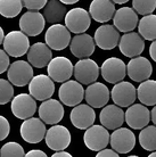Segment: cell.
I'll list each match as a JSON object with an SVG mask.
<instances>
[{
  "instance_id": "obj_1",
  "label": "cell",
  "mask_w": 156,
  "mask_h": 157,
  "mask_svg": "<svg viewBox=\"0 0 156 157\" xmlns=\"http://www.w3.org/2000/svg\"><path fill=\"white\" fill-rule=\"evenodd\" d=\"M4 50L8 56L12 57H21L25 55L30 48V40L29 36L21 31H10L5 36L2 41Z\"/></svg>"
},
{
  "instance_id": "obj_2",
  "label": "cell",
  "mask_w": 156,
  "mask_h": 157,
  "mask_svg": "<svg viewBox=\"0 0 156 157\" xmlns=\"http://www.w3.org/2000/svg\"><path fill=\"white\" fill-rule=\"evenodd\" d=\"M65 26L72 33H84L91 25V16L84 8L75 7L66 13L64 17Z\"/></svg>"
},
{
  "instance_id": "obj_3",
  "label": "cell",
  "mask_w": 156,
  "mask_h": 157,
  "mask_svg": "<svg viewBox=\"0 0 156 157\" xmlns=\"http://www.w3.org/2000/svg\"><path fill=\"white\" fill-rule=\"evenodd\" d=\"M71 32L65 25L60 23L51 24V26L46 31L45 41L48 47L53 50H64L68 47L71 41Z\"/></svg>"
},
{
  "instance_id": "obj_4",
  "label": "cell",
  "mask_w": 156,
  "mask_h": 157,
  "mask_svg": "<svg viewBox=\"0 0 156 157\" xmlns=\"http://www.w3.org/2000/svg\"><path fill=\"white\" fill-rule=\"evenodd\" d=\"M48 76L54 82H65L73 75V64L67 57L57 56L50 59L47 65Z\"/></svg>"
},
{
  "instance_id": "obj_5",
  "label": "cell",
  "mask_w": 156,
  "mask_h": 157,
  "mask_svg": "<svg viewBox=\"0 0 156 157\" xmlns=\"http://www.w3.org/2000/svg\"><path fill=\"white\" fill-rule=\"evenodd\" d=\"M100 74L98 64L90 58H82L73 65V75L81 84H91L97 81Z\"/></svg>"
},
{
  "instance_id": "obj_6",
  "label": "cell",
  "mask_w": 156,
  "mask_h": 157,
  "mask_svg": "<svg viewBox=\"0 0 156 157\" xmlns=\"http://www.w3.org/2000/svg\"><path fill=\"white\" fill-rule=\"evenodd\" d=\"M45 140L48 148L55 151H60V150H65L70 146L72 137L66 126L54 124L50 129L47 130Z\"/></svg>"
},
{
  "instance_id": "obj_7",
  "label": "cell",
  "mask_w": 156,
  "mask_h": 157,
  "mask_svg": "<svg viewBox=\"0 0 156 157\" xmlns=\"http://www.w3.org/2000/svg\"><path fill=\"white\" fill-rule=\"evenodd\" d=\"M58 97L62 104L70 107H74L84 98V89L80 82L76 80H67L59 86Z\"/></svg>"
},
{
  "instance_id": "obj_8",
  "label": "cell",
  "mask_w": 156,
  "mask_h": 157,
  "mask_svg": "<svg viewBox=\"0 0 156 157\" xmlns=\"http://www.w3.org/2000/svg\"><path fill=\"white\" fill-rule=\"evenodd\" d=\"M29 92L35 100H47L54 94L55 83L48 75L38 74L29 82Z\"/></svg>"
},
{
  "instance_id": "obj_9",
  "label": "cell",
  "mask_w": 156,
  "mask_h": 157,
  "mask_svg": "<svg viewBox=\"0 0 156 157\" xmlns=\"http://www.w3.org/2000/svg\"><path fill=\"white\" fill-rule=\"evenodd\" d=\"M109 144L117 154H128L136 146V136L130 129L117 128L109 134Z\"/></svg>"
},
{
  "instance_id": "obj_10",
  "label": "cell",
  "mask_w": 156,
  "mask_h": 157,
  "mask_svg": "<svg viewBox=\"0 0 156 157\" xmlns=\"http://www.w3.org/2000/svg\"><path fill=\"white\" fill-rule=\"evenodd\" d=\"M83 141L87 148L92 151H99L109 144V132L103 125H92L86 129Z\"/></svg>"
},
{
  "instance_id": "obj_11",
  "label": "cell",
  "mask_w": 156,
  "mask_h": 157,
  "mask_svg": "<svg viewBox=\"0 0 156 157\" xmlns=\"http://www.w3.org/2000/svg\"><path fill=\"white\" fill-rule=\"evenodd\" d=\"M21 137L24 141L29 144H39L42 141L47 129L46 125L40 118L37 117H30L24 120L20 129Z\"/></svg>"
},
{
  "instance_id": "obj_12",
  "label": "cell",
  "mask_w": 156,
  "mask_h": 157,
  "mask_svg": "<svg viewBox=\"0 0 156 157\" xmlns=\"http://www.w3.org/2000/svg\"><path fill=\"white\" fill-rule=\"evenodd\" d=\"M100 70V74L103 78L108 83H117L123 81L127 75V65L121 58L109 57L103 63Z\"/></svg>"
},
{
  "instance_id": "obj_13",
  "label": "cell",
  "mask_w": 156,
  "mask_h": 157,
  "mask_svg": "<svg viewBox=\"0 0 156 157\" xmlns=\"http://www.w3.org/2000/svg\"><path fill=\"white\" fill-rule=\"evenodd\" d=\"M7 76L13 86H25L33 78L32 65L25 60H16L8 67Z\"/></svg>"
},
{
  "instance_id": "obj_14",
  "label": "cell",
  "mask_w": 156,
  "mask_h": 157,
  "mask_svg": "<svg viewBox=\"0 0 156 157\" xmlns=\"http://www.w3.org/2000/svg\"><path fill=\"white\" fill-rule=\"evenodd\" d=\"M117 46L122 55L133 58L142 54L145 49V40L137 32H127L120 38Z\"/></svg>"
},
{
  "instance_id": "obj_15",
  "label": "cell",
  "mask_w": 156,
  "mask_h": 157,
  "mask_svg": "<svg viewBox=\"0 0 156 157\" xmlns=\"http://www.w3.org/2000/svg\"><path fill=\"white\" fill-rule=\"evenodd\" d=\"M46 26V20L38 10H27L22 15L20 20L21 31L27 36H37L42 33Z\"/></svg>"
},
{
  "instance_id": "obj_16",
  "label": "cell",
  "mask_w": 156,
  "mask_h": 157,
  "mask_svg": "<svg viewBox=\"0 0 156 157\" xmlns=\"http://www.w3.org/2000/svg\"><path fill=\"white\" fill-rule=\"evenodd\" d=\"M124 121L131 129L141 130L148 125L150 121V112L142 104H132L124 113Z\"/></svg>"
},
{
  "instance_id": "obj_17",
  "label": "cell",
  "mask_w": 156,
  "mask_h": 157,
  "mask_svg": "<svg viewBox=\"0 0 156 157\" xmlns=\"http://www.w3.org/2000/svg\"><path fill=\"white\" fill-rule=\"evenodd\" d=\"M120 32L114 25L103 24L95 32V43L103 50H112L119 44Z\"/></svg>"
},
{
  "instance_id": "obj_18",
  "label": "cell",
  "mask_w": 156,
  "mask_h": 157,
  "mask_svg": "<svg viewBox=\"0 0 156 157\" xmlns=\"http://www.w3.org/2000/svg\"><path fill=\"white\" fill-rule=\"evenodd\" d=\"M153 73V66L146 57L137 56L130 59L127 64V74L135 82H142L148 80Z\"/></svg>"
},
{
  "instance_id": "obj_19",
  "label": "cell",
  "mask_w": 156,
  "mask_h": 157,
  "mask_svg": "<svg viewBox=\"0 0 156 157\" xmlns=\"http://www.w3.org/2000/svg\"><path fill=\"white\" fill-rule=\"evenodd\" d=\"M37 112L35 99L29 94H20L12 99V113L20 120L32 117Z\"/></svg>"
},
{
  "instance_id": "obj_20",
  "label": "cell",
  "mask_w": 156,
  "mask_h": 157,
  "mask_svg": "<svg viewBox=\"0 0 156 157\" xmlns=\"http://www.w3.org/2000/svg\"><path fill=\"white\" fill-rule=\"evenodd\" d=\"M112 100L119 107H129L137 99V90L132 83L121 81L115 83L111 92Z\"/></svg>"
},
{
  "instance_id": "obj_21",
  "label": "cell",
  "mask_w": 156,
  "mask_h": 157,
  "mask_svg": "<svg viewBox=\"0 0 156 157\" xmlns=\"http://www.w3.org/2000/svg\"><path fill=\"white\" fill-rule=\"evenodd\" d=\"M70 50L76 58H89L95 52L96 43L94 38L84 33H79L75 36L71 38L70 41Z\"/></svg>"
},
{
  "instance_id": "obj_22",
  "label": "cell",
  "mask_w": 156,
  "mask_h": 157,
  "mask_svg": "<svg viewBox=\"0 0 156 157\" xmlns=\"http://www.w3.org/2000/svg\"><path fill=\"white\" fill-rule=\"evenodd\" d=\"M39 116L40 120L45 124H57L64 117V107L62 102L56 99H47L43 100L42 104L39 106Z\"/></svg>"
},
{
  "instance_id": "obj_23",
  "label": "cell",
  "mask_w": 156,
  "mask_h": 157,
  "mask_svg": "<svg viewBox=\"0 0 156 157\" xmlns=\"http://www.w3.org/2000/svg\"><path fill=\"white\" fill-rule=\"evenodd\" d=\"M109 98H111V92L104 83H91L84 91V99L87 104L92 108H102L106 106Z\"/></svg>"
},
{
  "instance_id": "obj_24",
  "label": "cell",
  "mask_w": 156,
  "mask_h": 157,
  "mask_svg": "<svg viewBox=\"0 0 156 157\" xmlns=\"http://www.w3.org/2000/svg\"><path fill=\"white\" fill-rule=\"evenodd\" d=\"M113 25L119 30V32H131L137 28L139 18L138 14L131 7H121L115 10L113 16Z\"/></svg>"
},
{
  "instance_id": "obj_25",
  "label": "cell",
  "mask_w": 156,
  "mask_h": 157,
  "mask_svg": "<svg viewBox=\"0 0 156 157\" xmlns=\"http://www.w3.org/2000/svg\"><path fill=\"white\" fill-rule=\"evenodd\" d=\"M71 123L79 130H86L95 123L96 113L94 108L89 106L88 104H79L71 110L70 114Z\"/></svg>"
},
{
  "instance_id": "obj_26",
  "label": "cell",
  "mask_w": 156,
  "mask_h": 157,
  "mask_svg": "<svg viewBox=\"0 0 156 157\" xmlns=\"http://www.w3.org/2000/svg\"><path fill=\"white\" fill-rule=\"evenodd\" d=\"M27 62L35 68H43L53 58L51 49L43 42H35L27 50Z\"/></svg>"
},
{
  "instance_id": "obj_27",
  "label": "cell",
  "mask_w": 156,
  "mask_h": 157,
  "mask_svg": "<svg viewBox=\"0 0 156 157\" xmlns=\"http://www.w3.org/2000/svg\"><path fill=\"white\" fill-rule=\"evenodd\" d=\"M115 10V4L112 0H92L89 6L91 18L98 23H107L111 21Z\"/></svg>"
},
{
  "instance_id": "obj_28",
  "label": "cell",
  "mask_w": 156,
  "mask_h": 157,
  "mask_svg": "<svg viewBox=\"0 0 156 157\" xmlns=\"http://www.w3.org/2000/svg\"><path fill=\"white\" fill-rule=\"evenodd\" d=\"M99 120L107 130H115L124 123V112L117 105H106L99 114Z\"/></svg>"
},
{
  "instance_id": "obj_29",
  "label": "cell",
  "mask_w": 156,
  "mask_h": 157,
  "mask_svg": "<svg viewBox=\"0 0 156 157\" xmlns=\"http://www.w3.org/2000/svg\"><path fill=\"white\" fill-rule=\"evenodd\" d=\"M66 7L59 0H50L43 7V17L46 22L50 24L60 23L66 15Z\"/></svg>"
},
{
  "instance_id": "obj_30",
  "label": "cell",
  "mask_w": 156,
  "mask_h": 157,
  "mask_svg": "<svg viewBox=\"0 0 156 157\" xmlns=\"http://www.w3.org/2000/svg\"><path fill=\"white\" fill-rule=\"evenodd\" d=\"M137 90V98L145 106L156 105V81L155 80H145L140 82Z\"/></svg>"
},
{
  "instance_id": "obj_31",
  "label": "cell",
  "mask_w": 156,
  "mask_h": 157,
  "mask_svg": "<svg viewBox=\"0 0 156 157\" xmlns=\"http://www.w3.org/2000/svg\"><path fill=\"white\" fill-rule=\"evenodd\" d=\"M138 33L142 36L144 40L156 39V15L155 14H148L145 15L139 22H138Z\"/></svg>"
},
{
  "instance_id": "obj_32",
  "label": "cell",
  "mask_w": 156,
  "mask_h": 157,
  "mask_svg": "<svg viewBox=\"0 0 156 157\" xmlns=\"http://www.w3.org/2000/svg\"><path fill=\"white\" fill-rule=\"evenodd\" d=\"M139 144L145 150H156V125H147L142 128L139 133Z\"/></svg>"
},
{
  "instance_id": "obj_33",
  "label": "cell",
  "mask_w": 156,
  "mask_h": 157,
  "mask_svg": "<svg viewBox=\"0 0 156 157\" xmlns=\"http://www.w3.org/2000/svg\"><path fill=\"white\" fill-rule=\"evenodd\" d=\"M23 9L22 0H0V15L6 18H14Z\"/></svg>"
},
{
  "instance_id": "obj_34",
  "label": "cell",
  "mask_w": 156,
  "mask_h": 157,
  "mask_svg": "<svg viewBox=\"0 0 156 157\" xmlns=\"http://www.w3.org/2000/svg\"><path fill=\"white\" fill-rule=\"evenodd\" d=\"M24 155L23 147L18 142H7L0 148V157H24Z\"/></svg>"
},
{
  "instance_id": "obj_35",
  "label": "cell",
  "mask_w": 156,
  "mask_h": 157,
  "mask_svg": "<svg viewBox=\"0 0 156 157\" xmlns=\"http://www.w3.org/2000/svg\"><path fill=\"white\" fill-rule=\"evenodd\" d=\"M132 8L139 15L153 14L156 9V0H132Z\"/></svg>"
},
{
  "instance_id": "obj_36",
  "label": "cell",
  "mask_w": 156,
  "mask_h": 157,
  "mask_svg": "<svg viewBox=\"0 0 156 157\" xmlns=\"http://www.w3.org/2000/svg\"><path fill=\"white\" fill-rule=\"evenodd\" d=\"M14 97V88L8 80L0 78V105L12 101Z\"/></svg>"
},
{
  "instance_id": "obj_37",
  "label": "cell",
  "mask_w": 156,
  "mask_h": 157,
  "mask_svg": "<svg viewBox=\"0 0 156 157\" xmlns=\"http://www.w3.org/2000/svg\"><path fill=\"white\" fill-rule=\"evenodd\" d=\"M48 0H22L23 7L29 10H40L45 7Z\"/></svg>"
},
{
  "instance_id": "obj_38",
  "label": "cell",
  "mask_w": 156,
  "mask_h": 157,
  "mask_svg": "<svg viewBox=\"0 0 156 157\" xmlns=\"http://www.w3.org/2000/svg\"><path fill=\"white\" fill-rule=\"evenodd\" d=\"M10 132V124L5 116L0 115V141L5 140L9 136Z\"/></svg>"
},
{
  "instance_id": "obj_39",
  "label": "cell",
  "mask_w": 156,
  "mask_h": 157,
  "mask_svg": "<svg viewBox=\"0 0 156 157\" xmlns=\"http://www.w3.org/2000/svg\"><path fill=\"white\" fill-rule=\"evenodd\" d=\"M10 65L9 62V56L4 49H0V74H2L8 70V67Z\"/></svg>"
},
{
  "instance_id": "obj_40",
  "label": "cell",
  "mask_w": 156,
  "mask_h": 157,
  "mask_svg": "<svg viewBox=\"0 0 156 157\" xmlns=\"http://www.w3.org/2000/svg\"><path fill=\"white\" fill-rule=\"evenodd\" d=\"M96 157H120L119 154L113 149H102L98 151V154L96 155Z\"/></svg>"
},
{
  "instance_id": "obj_41",
  "label": "cell",
  "mask_w": 156,
  "mask_h": 157,
  "mask_svg": "<svg viewBox=\"0 0 156 157\" xmlns=\"http://www.w3.org/2000/svg\"><path fill=\"white\" fill-rule=\"evenodd\" d=\"M24 157H48L47 154L40 149H32L24 155Z\"/></svg>"
},
{
  "instance_id": "obj_42",
  "label": "cell",
  "mask_w": 156,
  "mask_h": 157,
  "mask_svg": "<svg viewBox=\"0 0 156 157\" xmlns=\"http://www.w3.org/2000/svg\"><path fill=\"white\" fill-rule=\"evenodd\" d=\"M149 56L154 62H156V39L153 40L152 44L149 46Z\"/></svg>"
},
{
  "instance_id": "obj_43",
  "label": "cell",
  "mask_w": 156,
  "mask_h": 157,
  "mask_svg": "<svg viewBox=\"0 0 156 157\" xmlns=\"http://www.w3.org/2000/svg\"><path fill=\"white\" fill-rule=\"evenodd\" d=\"M51 157H73V156H72L70 153H67V151L60 150V151H56Z\"/></svg>"
},
{
  "instance_id": "obj_44",
  "label": "cell",
  "mask_w": 156,
  "mask_h": 157,
  "mask_svg": "<svg viewBox=\"0 0 156 157\" xmlns=\"http://www.w3.org/2000/svg\"><path fill=\"white\" fill-rule=\"evenodd\" d=\"M150 120L153 121L154 125H156V105H154L152 112H150Z\"/></svg>"
},
{
  "instance_id": "obj_45",
  "label": "cell",
  "mask_w": 156,
  "mask_h": 157,
  "mask_svg": "<svg viewBox=\"0 0 156 157\" xmlns=\"http://www.w3.org/2000/svg\"><path fill=\"white\" fill-rule=\"evenodd\" d=\"M59 1L64 5H74V4H76L78 1H80V0H59Z\"/></svg>"
},
{
  "instance_id": "obj_46",
  "label": "cell",
  "mask_w": 156,
  "mask_h": 157,
  "mask_svg": "<svg viewBox=\"0 0 156 157\" xmlns=\"http://www.w3.org/2000/svg\"><path fill=\"white\" fill-rule=\"evenodd\" d=\"M4 38H5L4 30H2V28L0 26V44H1V43H2V41H4Z\"/></svg>"
},
{
  "instance_id": "obj_47",
  "label": "cell",
  "mask_w": 156,
  "mask_h": 157,
  "mask_svg": "<svg viewBox=\"0 0 156 157\" xmlns=\"http://www.w3.org/2000/svg\"><path fill=\"white\" fill-rule=\"evenodd\" d=\"M114 4H119V5H123L125 4V2H128V1H130V0H112Z\"/></svg>"
},
{
  "instance_id": "obj_48",
  "label": "cell",
  "mask_w": 156,
  "mask_h": 157,
  "mask_svg": "<svg viewBox=\"0 0 156 157\" xmlns=\"http://www.w3.org/2000/svg\"><path fill=\"white\" fill-rule=\"evenodd\" d=\"M147 157H156V151H153V153L150 154V155H148Z\"/></svg>"
},
{
  "instance_id": "obj_49",
  "label": "cell",
  "mask_w": 156,
  "mask_h": 157,
  "mask_svg": "<svg viewBox=\"0 0 156 157\" xmlns=\"http://www.w3.org/2000/svg\"><path fill=\"white\" fill-rule=\"evenodd\" d=\"M128 157H139V156H136V155H132V156H128Z\"/></svg>"
}]
</instances>
